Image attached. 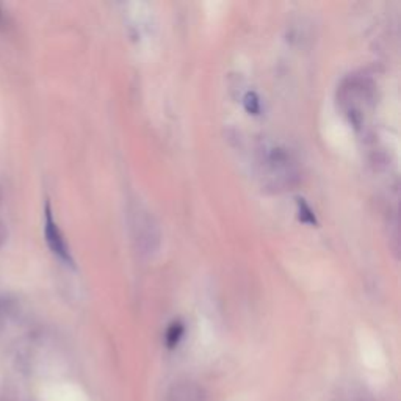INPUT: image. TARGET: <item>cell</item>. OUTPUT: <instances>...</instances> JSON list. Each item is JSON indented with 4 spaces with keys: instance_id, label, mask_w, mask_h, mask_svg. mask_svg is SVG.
<instances>
[{
    "instance_id": "cell-1",
    "label": "cell",
    "mask_w": 401,
    "mask_h": 401,
    "mask_svg": "<svg viewBox=\"0 0 401 401\" xmlns=\"http://www.w3.org/2000/svg\"><path fill=\"white\" fill-rule=\"evenodd\" d=\"M44 237L50 251L54 253L58 259L63 260L64 264L74 267V259H72L68 243L64 240V235L62 234L60 227H58L54 218V212H52V206L49 201L45 202L44 207Z\"/></svg>"
},
{
    "instance_id": "cell-2",
    "label": "cell",
    "mask_w": 401,
    "mask_h": 401,
    "mask_svg": "<svg viewBox=\"0 0 401 401\" xmlns=\"http://www.w3.org/2000/svg\"><path fill=\"white\" fill-rule=\"evenodd\" d=\"M167 401H206V395L199 386L193 383H182L169 391Z\"/></svg>"
},
{
    "instance_id": "cell-3",
    "label": "cell",
    "mask_w": 401,
    "mask_h": 401,
    "mask_svg": "<svg viewBox=\"0 0 401 401\" xmlns=\"http://www.w3.org/2000/svg\"><path fill=\"white\" fill-rule=\"evenodd\" d=\"M183 332H185V325H183L182 321H173L167 331V337H165L167 346L168 348L177 346V344H179L181 339L183 337Z\"/></svg>"
},
{
    "instance_id": "cell-4",
    "label": "cell",
    "mask_w": 401,
    "mask_h": 401,
    "mask_svg": "<svg viewBox=\"0 0 401 401\" xmlns=\"http://www.w3.org/2000/svg\"><path fill=\"white\" fill-rule=\"evenodd\" d=\"M298 209H300V220L302 223H309V225H317V218H315L312 209L307 206V202L302 198H298Z\"/></svg>"
},
{
    "instance_id": "cell-5",
    "label": "cell",
    "mask_w": 401,
    "mask_h": 401,
    "mask_svg": "<svg viewBox=\"0 0 401 401\" xmlns=\"http://www.w3.org/2000/svg\"><path fill=\"white\" fill-rule=\"evenodd\" d=\"M243 102H245L246 110L251 111V113L258 115L260 111V101H259V97H258V94L254 93V91H249V93H246L245 101Z\"/></svg>"
},
{
    "instance_id": "cell-6",
    "label": "cell",
    "mask_w": 401,
    "mask_h": 401,
    "mask_svg": "<svg viewBox=\"0 0 401 401\" xmlns=\"http://www.w3.org/2000/svg\"><path fill=\"white\" fill-rule=\"evenodd\" d=\"M6 240H8V229H6L5 223L0 220V248L5 245Z\"/></svg>"
},
{
    "instance_id": "cell-7",
    "label": "cell",
    "mask_w": 401,
    "mask_h": 401,
    "mask_svg": "<svg viewBox=\"0 0 401 401\" xmlns=\"http://www.w3.org/2000/svg\"><path fill=\"white\" fill-rule=\"evenodd\" d=\"M5 11L2 10V6H0V29H5Z\"/></svg>"
}]
</instances>
